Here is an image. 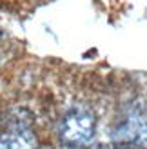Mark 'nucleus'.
Instances as JSON below:
<instances>
[{
	"label": "nucleus",
	"mask_w": 147,
	"mask_h": 149,
	"mask_svg": "<svg viewBox=\"0 0 147 149\" xmlns=\"http://www.w3.org/2000/svg\"><path fill=\"white\" fill-rule=\"evenodd\" d=\"M58 131L69 147H84L94 136V116L85 107H73L64 115Z\"/></svg>",
	"instance_id": "f257e3e1"
},
{
	"label": "nucleus",
	"mask_w": 147,
	"mask_h": 149,
	"mask_svg": "<svg viewBox=\"0 0 147 149\" xmlns=\"http://www.w3.org/2000/svg\"><path fill=\"white\" fill-rule=\"evenodd\" d=\"M120 138L129 144H140L147 147V116L131 115L120 127Z\"/></svg>",
	"instance_id": "f03ea898"
},
{
	"label": "nucleus",
	"mask_w": 147,
	"mask_h": 149,
	"mask_svg": "<svg viewBox=\"0 0 147 149\" xmlns=\"http://www.w3.org/2000/svg\"><path fill=\"white\" fill-rule=\"evenodd\" d=\"M0 149H36V140L27 127L9 125V129L0 135Z\"/></svg>",
	"instance_id": "7ed1b4c3"
},
{
	"label": "nucleus",
	"mask_w": 147,
	"mask_h": 149,
	"mask_svg": "<svg viewBox=\"0 0 147 149\" xmlns=\"http://www.w3.org/2000/svg\"><path fill=\"white\" fill-rule=\"evenodd\" d=\"M116 149H138L136 146H131V144H123V146H118Z\"/></svg>",
	"instance_id": "20e7f679"
},
{
	"label": "nucleus",
	"mask_w": 147,
	"mask_h": 149,
	"mask_svg": "<svg viewBox=\"0 0 147 149\" xmlns=\"http://www.w3.org/2000/svg\"><path fill=\"white\" fill-rule=\"evenodd\" d=\"M38 149H53V147H49V146H44V147H38Z\"/></svg>",
	"instance_id": "39448f33"
},
{
	"label": "nucleus",
	"mask_w": 147,
	"mask_h": 149,
	"mask_svg": "<svg viewBox=\"0 0 147 149\" xmlns=\"http://www.w3.org/2000/svg\"><path fill=\"white\" fill-rule=\"evenodd\" d=\"M71 149H82V147H71Z\"/></svg>",
	"instance_id": "423d86ee"
}]
</instances>
